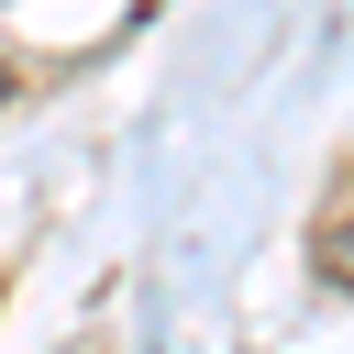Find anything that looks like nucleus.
Listing matches in <instances>:
<instances>
[{
  "label": "nucleus",
  "mask_w": 354,
  "mask_h": 354,
  "mask_svg": "<svg viewBox=\"0 0 354 354\" xmlns=\"http://www.w3.org/2000/svg\"><path fill=\"white\" fill-rule=\"evenodd\" d=\"M0 100H11V77H0Z\"/></svg>",
  "instance_id": "f03ea898"
},
{
  "label": "nucleus",
  "mask_w": 354,
  "mask_h": 354,
  "mask_svg": "<svg viewBox=\"0 0 354 354\" xmlns=\"http://www.w3.org/2000/svg\"><path fill=\"white\" fill-rule=\"evenodd\" d=\"M321 266H332V288H354V210L321 221Z\"/></svg>",
  "instance_id": "f257e3e1"
}]
</instances>
